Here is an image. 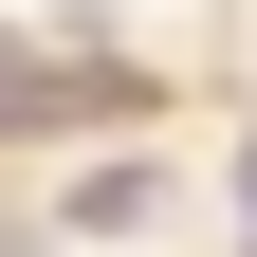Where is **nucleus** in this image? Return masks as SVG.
I'll use <instances>...</instances> for the list:
<instances>
[{
  "label": "nucleus",
  "mask_w": 257,
  "mask_h": 257,
  "mask_svg": "<svg viewBox=\"0 0 257 257\" xmlns=\"http://www.w3.org/2000/svg\"><path fill=\"white\" fill-rule=\"evenodd\" d=\"M92 110H110L92 55H0V128H92Z\"/></svg>",
  "instance_id": "1"
},
{
  "label": "nucleus",
  "mask_w": 257,
  "mask_h": 257,
  "mask_svg": "<svg viewBox=\"0 0 257 257\" xmlns=\"http://www.w3.org/2000/svg\"><path fill=\"white\" fill-rule=\"evenodd\" d=\"M74 220H92V239H128V220H166V184H147V166H92V184H74Z\"/></svg>",
  "instance_id": "2"
},
{
  "label": "nucleus",
  "mask_w": 257,
  "mask_h": 257,
  "mask_svg": "<svg viewBox=\"0 0 257 257\" xmlns=\"http://www.w3.org/2000/svg\"><path fill=\"white\" fill-rule=\"evenodd\" d=\"M239 220H257V147H239Z\"/></svg>",
  "instance_id": "3"
}]
</instances>
